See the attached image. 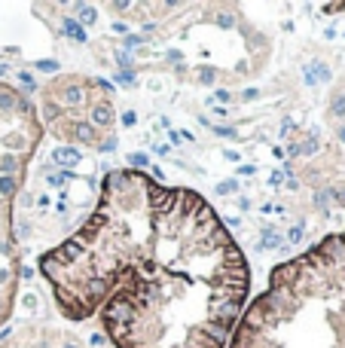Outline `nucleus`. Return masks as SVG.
<instances>
[{"label": "nucleus", "mask_w": 345, "mask_h": 348, "mask_svg": "<svg viewBox=\"0 0 345 348\" xmlns=\"http://www.w3.org/2000/svg\"><path fill=\"white\" fill-rule=\"evenodd\" d=\"M40 272L67 321L98 318L117 348H226L251 293L217 211L135 168L104 177L89 220Z\"/></svg>", "instance_id": "nucleus-1"}, {"label": "nucleus", "mask_w": 345, "mask_h": 348, "mask_svg": "<svg viewBox=\"0 0 345 348\" xmlns=\"http://www.w3.org/2000/svg\"><path fill=\"white\" fill-rule=\"evenodd\" d=\"M229 348H345V242L327 236L272 269Z\"/></svg>", "instance_id": "nucleus-2"}, {"label": "nucleus", "mask_w": 345, "mask_h": 348, "mask_svg": "<svg viewBox=\"0 0 345 348\" xmlns=\"http://www.w3.org/2000/svg\"><path fill=\"white\" fill-rule=\"evenodd\" d=\"M43 138L31 101L0 83V327L13 312L19 284V257L13 242V199L28 174V162Z\"/></svg>", "instance_id": "nucleus-3"}, {"label": "nucleus", "mask_w": 345, "mask_h": 348, "mask_svg": "<svg viewBox=\"0 0 345 348\" xmlns=\"http://www.w3.org/2000/svg\"><path fill=\"white\" fill-rule=\"evenodd\" d=\"M43 110L49 129L61 141H80L101 147V138H110L113 107L104 86L83 76H61L43 92Z\"/></svg>", "instance_id": "nucleus-4"}, {"label": "nucleus", "mask_w": 345, "mask_h": 348, "mask_svg": "<svg viewBox=\"0 0 345 348\" xmlns=\"http://www.w3.org/2000/svg\"><path fill=\"white\" fill-rule=\"evenodd\" d=\"M339 236H342V242H345V232H339Z\"/></svg>", "instance_id": "nucleus-5"}]
</instances>
